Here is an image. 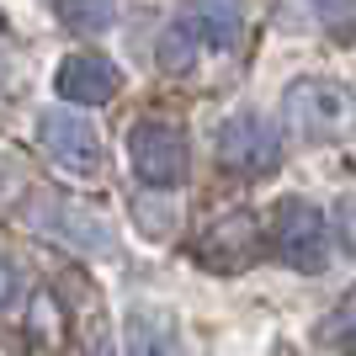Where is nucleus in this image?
<instances>
[{"label": "nucleus", "mask_w": 356, "mask_h": 356, "mask_svg": "<svg viewBox=\"0 0 356 356\" xmlns=\"http://www.w3.org/2000/svg\"><path fill=\"white\" fill-rule=\"evenodd\" d=\"M282 128L293 144H341L351 134V96L335 80H293L282 96Z\"/></svg>", "instance_id": "1"}, {"label": "nucleus", "mask_w": 356, "mask_h": 356, "mask_svg": "<svg viewBox=\"0 0 356 356\" xmlns=\"http://www.w3.org/2000/svg\"><path fill=\"white\" fill-rule=\"evenodd\" d=\"M271 250L277 261L293 271H325L330 266V229H325V213L303 202V197H282L277 213H271Z\"/></svg>", "instance_id": "2"}, {"label": "nucleus", "mask_w": 356, "mask_h": 356, "mask_svg": "<svg viewBox=\"0 0 356 356\" xmlns=\"http://www.w3.org/2000/svg\"><path fill=\"white\" fill-rule=\"evenodd\" d=\"M255 255H261V223H255V213H245V208L218 213V218H208L192 234V261L202 271H218V277L245 271Z\"/></svg>", "instance_id": "3"}, {"label": "nucleus", "mask_w": 356, "mask_h": 356, "mask_svg": "<svg viewBox=\"0 0 356 356\" xmlns=\"http://www.w3.org/2000/svg\"><path fill=\"white\" fill-rule=\"evenodd\" d=\"M128 160H134V176L154 192H170L186 176V138H181L176 122L165 118H144L128 128Z\"/></svg>", "instance_id": "4"}, {"label": "nucleus", "mask_w": 356, "mask_h": 356, "mask_svg": "<svg viewBox=\"0 0 356 356\" xmlns=\"http://www.w3.org/2000/svg\"><path fill=\"white\" fill-rule=\"evenodd\" d=\"M38 144H43V154L59 165V170H70V176H102L106 170L102 134H96L80 112H64V106L43 112V118H38Z\"/></svg>", "instance_id": "5"}, {"label": "nucleus", "mask_w": 356, "mask_h": 356, "mask_svg": "<svg viewBox=\"0 0 356 356\" xmlns=\"http://www.w3.org/2000/svg\"><path fill=\"white\" fill-rule=\"evenodd\" d=\"M218 165L234 170V176H271L282 165V144L255 112H234V118L218 122Z\"/></svg>", "instance_id": "6"}, {"label": "nucleus", "mask_w": 356, "mask_h": 356, "mask_svg": "<svg viewBox=\"0 0 356 356\" xmlns=\"http://www.w3.org/2000/svg\"><path fill=\"white\" fill-rule=\"evenodd\" d=\"M54 90L74 106H102L122 90V70L112 59H102V54H70L59 64V74H54Z\"/></svg>", "instance_id": "7"}, {"label": "nucleus", "mask_w": 356, "mask_h": 356, "mask_svg": "<svg viewBox=\"0 0 356 356\" xmlns=\"http://www.w3.org/2000/svg\"><path fill=\"white\" fill-rule=\"evenodd\" d=\"M122 341H128V356H181L176 319L165 309H134L122 325Z\"/></svg>", "instance_id": "8"}, {"label": "nucleus", "mask_w": 356, "mask_h": 356, "mask_svg": "<svg viewBox=\"0 0 356 356\" xmlns=\"http://www.w3.org/2000/svg\"><path fill=\"white\" fill-rule=\"evenodd\" d=\"M192 22L208 32V43L218 48V54H229V48L239 43V32H245V6H239V0H197Z\"/></svg>", "instance_id": "9"}, {"label": "nucleus", "mask_w": 356, "mask_h": 356, "mask_svg": "<svg viewBox=\"0 0 356 356\" xmlns=\"http://www.w3.org/2000/svg\"><path fill=\"white\" fill-rule=\"evenodd\" d=\"M59 6V22L80 38H96L118 22V0H54Z\"/></svg>", "instance_id": "10"}, {"label": "nucleus", "mask_w": 356, "mask_h": 356, "mask_svg": "<svg viewBox=\"0 0 356 356\" xmlns=\"http://www.w3.org/2000/svg\"><path fill=\"white\" fill-rule=\"evenodd\" d=\"M192 59H197V22L192 16H176L160 38V64L165 70H192Z\"/></svg>", "instance_id": "11"}, {"label": "nucleus", "mask_w": 356, "mask_h": 356, "mask_svg": "<svg viewBox=\"0 0 356 356\" xmlns=\"http://www.w3.org/2000/svg\"><path fill=\"white\" fill-rule=\"evenodd\" d=\"M27 335H32L38 346H59V341H64V309L54 303V293H32Z\"/></svg>", "instance_id": "12"}, {"label": "nucleus", "mask_w": 356, "mask_h": 356, "mask_svg": "<svg viewBox=\"0 0 356 356\" xmlns=\"http://www.w3.org/2000/svg\"><path fill=\"white\" fill-rule=\"evenodd\" d=\"M314 16L330 27V38H351V0H314Z\"/></svg>", "instance_id": "13"}, {"label": "nucleus", "mask_w": 356, "mask_h": 356, "mask_svg": "<svg viewBox=\"0 0 356 356\" xmlns=\"http://www.w3.org/2000/svg\"><path fill=\"white\" fill-rule=\"evenodd\" d=\"M16 293H22V271H16V261H6V255H0V314L16 303Z\"/></svg>", "instance_id": "14"}]
</instances>
